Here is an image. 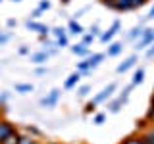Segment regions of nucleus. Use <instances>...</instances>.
<instances>
[{
  "label": "nucleus",
  "mask_w": 154,
  "mask_h": 144,
  "mask_svg": "<svg viewBox=\"0 0 154 144\" xmlns=\"http://www.w3.org/2000/svg\"><path fill=\"white\" fill-rule=\"evenodd\" d=\"M154 42V29L152 27H144L143 35L137 38V42H135V50H144V48H148Z\"/></svg>",
  "instance_id": "f257e3e1"
},
{
  "label": "nucleus",
  "mask_w": 154,
  "mask_h": 144,
  "mask_svg": "<svg viewBox=\"0 0 154 144\" xmlns=\"http://www.w3.org/2000/svg\"><path fill=\"white\" fill-rule=\"evenodd\" d=\"M104 6L114 10V12H131L133 2L131 0H110V2H104Z\"/></svg>",
  "instance_id": "f03ea898"
},
{
  "label": "nucleus",
  "mask_w": 154,
  "mask_h": 144,
  "mask_svg": "<svg viewBox=\"0 0 154 144\" xmlns=\"http://www.w3.org/2000/svg\"><path fill=\"white\" fill-rule=\"evenodd\" d=\"M116 88H118V83H110L108 86H104V88H102L98 94L94 96V98H93V102H94L96 106H98V104H104L106 100H110V96L114 94V90H116Z\"/></svg>",
  "instance_id": "7ed1b4c3"
},
{
  "label": "nucleus",
  "mask_w": 154,
  "mask_h": 144,
  "mask_svg": "<svg viewBox=\"0 0 154 144\" xmlns=\"http://www.w3.org/2000/svg\"><path fill=\"white\" fill-rule=\"evenodd\" d=\"M25 27L29 29V31L38 33V37H48V33H50L48 25H45V23H38L37 19H27V21H25Z\"/></svg>",
  "instance_id": "20e7f679"
},
{
  "label": "nucleus",
  "mask_w": 154,
  "mask_h": 144,
  "mask_svg": "<svg viewBox=\"0 0 154 144\" xmlns=\"http://www.w3.org/2000/svg\"><path fill=\"white\" fill-rule=\"evenodd\" d=\"M119 29H122V21H119V19H116V21L112 23V27H110L108 31H104L102 35H100V42H104V44L112 42V38L119 33Z\"/></svg>",
  "instance_id": "39448f33"
},
{
  "label": "nucleus",
  "mask_w": 154,
  "mask_h": 144,
  "mask_svg": "<svg viewBox=\"0 0 154 144\" xmlns=\"http://www.w3.org/2000/svg\"><path fill=\"white\" fill-rule=\"evenodd\" d=\"M17 131V127L14 123H10L8 119H0V144H2L10 134H14Z\"/></svg>",
  "instance_id": "423d86ee"
},
{
  "label": "nucleus",
  "mask_w": 154,
  "mask_h": 144,
  "mask_svg": "<svg viewBox=\"0 0 154 144\" xmlns=\"http://www.w3.org/2000/svg\"><path fill=\"white\" fill-rule=\"evenodd\" d=\"M60 94H62L60 88H52L50 92H48V96L41 98V106H42V108H54V106L58 104V98H60Z\"/></svg>",
  "instance_id": "0eeeda50"
},
{
  "label": "nucleus",
  "mask_w": 154,
  "mask_h": 144,
  "mask_svg": "<svg viewBox=\"0 0 154 144\" xmlns=\"http://www.w3.org/2000/svg\"><path fill=\"white\" fill-rule=\"evenodd\" d=\"M125 104H127V100L119 98V96H118V98H114V100H106V108H108L110 113H119Z\"/></svg>",
  "instance_id": "6e6552de"
},
{
  "label": "nucleus",
  "mask_w": 154,
  "mask_h": 144,
  "mask_svg": "<svg viewBox=\"0 0 154 144\" xmlns=\"http://www.w3.org/2000/svg\"><path fill=\"white\" fill-rule=\"evenodd\" d=\"M137 62H139V56H137V54H131L125 62H122V64L118 65V69H116V71H118V73H125V71H129L131 67H135V64H137Z\"/></svg>",
  "instance_id": "1a4fd4ad"
},
{
  "label": "nucleus",
  "mask_w": 154,
  "mask_h": 144,
  "mask_svg": "<svg viewBox=\"0 0 154 144\" xmlns=\"http://www.w3.org/2000/svg\"><path fill=\"white\" fill-rule=\"evenodd\" d=\"M106 58L104 52H96V54H89L87 56V64H89V69H96L100 64H102V60Z\"/></svg>",
  "instance_id": "9d476101"
},
{
  "label": "nucleus",
  "mask_w": 154,
  "mask_h": 144,
  "mask_svg": "<svg viewBox=\"0 0 154 144\" xmlns=\"http://www.w3.org/2000/svg\"><path fill=\"white\" fill-rule=\"evenodd\" d=\"M81 77H83V75H81L79 71H73V73H71V75L66 79V83H64V88H66V90H71V88H75Z\"/></svg>",
  "instance_id": "9b49d317"
},
{
  "label": "nucleus",
  "mask_w": 154,
  "mask_h": 144,
  "mask_svg": "<svg viewBox=\"0 0 154 144\" xmlns=\"http://www.w3.org/2000/svg\"><path fill=\"white\" fill-rule=\"evenodd\" d=\"M122 50H123V42H119V40H112V42H108V50H106V56H118V54H122Z\"/></svg>",
  "instance_id": "f8f14e48"
},
{
  "label": "nucleus",
  "mask_w": 154,
  "mask_h": 144,
  "mask_svg": "<svg viewBox=\"0 0 154 144\" xmlns=\"http://www.w3.org/2000/svg\"><path fill=\"white\" fill-rule=\"evenodd\" d=\"M48 52L46 50H41V52H35V54H31V62L35 65H42V64H46L48 62Z\"/></svg>",
  "instance_id": "ddd939ff"
},
{
  "label": "nucleus",
  "mask_w": 154,
  "mask_h": 144,
  "mask_svg": "<svg viewBox=\"0 0 154 144\" xmlns=\"http://www.w3.org/2000/svg\"><path fill=\"white\" fill-rule=\"evenodd\" d=\"M143 31H144V21H141L139 25H135L131 31L127 33V40H135V38H139L143 35Z\"/></svg>",
  "instance_id": "4468645a"
},
{
  "label": "nucleus",
  "mask_w": 154,
  "mask_h": 144,
  "mask_svg": "<svg viewBox=\"0 0 154 144\" xmlns=\"http://www.w3.org/2000/svg\"><path fill=\"white\" fill-rule=\"evenodd\" d=\"M67 33H69V35H83V27H81V23L77 21V19H71V21L67 23Z\"/></svg>",
  "instance_id": "2eb2a0df"
},
{
  "label": "nucleus",
  "mask_w": 154,
  "mask_h": 144,
  "mask_svg": "<svg viewBox=\"0 0 154 144\" xmlns=\"http://www.w3.org/2000/svg\"><path fill=\"white\" fill-rule=\"evenodd\" d=\"M14 90L19 92V94H29V92L35 90V86H33L31 83H16V85H14Z\"/></svg>",
  "instance_id": "dca6fc26"
},
{
  "label": "nucleus",
  "mask_w": 154,
  "mask_h": 144,
  "mask_svg": "<svg viewBox=\"0 0 154 144\" xmlns=\"http://www.w3.org/2000/svg\"><path fill=\"white\" fill-rule=\"evenodd\" d=\"M69 48H71V52H73L75 56H89V54H91L89 46H85L83 42H79V44H73V46H69Z\"/></svg>",
  "instance_id": "f3484780"
},
{
  "label": "nucleus",
  "mask_w": 154,
  "mask_h": 144,
  "mask_svg": "<svg viewBox=\"0 0 154 144\" xmlns=\"http://www.w3.org/2000/svg\"><path fill=\"white\" fill-rule=\"evenodd\" d=\"M19 144H42L37 136H31V134L19 133Z\"/></svg>",
  "instance_id": "a211bd4d"
},
{
  "label": "nucleus",
  "mask_w": 154,
  "mask_h": 144,
  "mask_svg": "<svg viewBox=\"0 0 154 144\" xmlns=\"http://www.w3.org/2000/svg\"><path fill=\"white\" fill-rule=\"evenodd\" d=\"M119 144H144L143 140V136H141V133L139 134H131V136H127V138H123Z\"/></svg>",
  "instance_id": "6ab92c4d"
},
{
  "label": "nucleus",
  "mask_w": 154,
  "mask_h": 144,
  "mask_svg": "<svg viewBox=\"0 0 154 144\" xmlns=\"http://www.w3.org/2000/svg\"><path fill=\"white\" fill-rule=\"evenodd\" d=\"M143 81H144V69H143V67H139V69L133 73V81H131V85H141Z\"/></svg>",
  "instance_id": "aec40b11"
},
{
  "label": "nucleus",
  "mask_w": 154,
  "mask_h": 144,
  "mask_svg": "<svg viewBox=\"0 0 154 144\" xmlns=\"http://www.w3.org/2000/svg\"><path fill=\"white\" fill-rule=\"evenodd\" d=\"M21 133L31 134V136H37V138H41V136H42V133L38 131L37 127H33V125H31V127H29V125H27V127H23V129H21Z\"/></svg>",
  "instance_id": "412c9836"
},
{
  "label": "nucleus",
  "mask_w": 154,
  "mask_h": 144,
  "mask_svg": "<svg viewBox=\"0 0 154 144\" xmlns=\"http://www.w3.org/2000/svg\"><path fill=\"white\" fill-rule=\"evenodd\" d=\"M89 92H91V85H81V86H77V96H79V98L89 96Z\"/></svg>",
  "instance_id": "4be33fe9"
},
{
  "label": "nucleus",
  "mask_w": 154,
  "mask_h": 144,
  "mask_svg": "<svg viewBox=\"0 0 154 144\" xmlns=\"http://www.w3.org/2000/svg\"><path fill=\"white\" fill-rule=\"evenodd\" d=\"M106 121V113H100V112H94L93 113V123L94 125H102Z\"/></svg>",
  "instance_id": "5701e85b"
},
{
  "label": "nucleus",
  "mask_w": 154,
  "mask_h": 144,
  "mask_svg": "<svg viewBox=\"0 0 154 144\" xmlns=\"http://www.w3.org/2000/svg\"><path fill=\"white\" fill-rule=\"evenodd\" d=\"M50 33L54 35V38H60V37L67 35V29H64V27H54V29H50Z\"/></svg>",
  "instance_id": "b1692460"
},
{
  "label": "nucleus",
  "mask_w": 154,
  "mask_h": 144,
  "mask_svg": "<svg viewBox=\"0 0 154 144\" xmlns=\"http://www.w3.org/2000/svg\"><path fill=\"white\" fill-rule=\"evenodd\" d=\"M2 144H19V131H16L14 134H10Z\"/></svg>",
  "instance_id": "393cba45"
},
{
  "label": "nucleus",
  "mask_w": 154,
  "mask_h": 144,
  "mask_svg": "<svg viewBox=\"0 0 154 144\" xmlns=\"http://www.w3.org/2000/svg\"><path fill=\"white\" fill-rule=\"evenodd\" d=\"M66 46H69V38H67V35L56 38V48H66Z\"/></svg>",
  "instance_id": "a878e982"
},
{
  "label": "nucleus",
  "mask_w": 154,
  "mask_h": 144,
  "mask_svg": "<svg viewBox=\"0 0 154 144\" xmlns=\"http://www.w3.org/2000/svg\"><path fill=\"white\" fill-rule=\"evenodd\" d=\"M96 112V104L93 102V100H91V102H87L85 104V108H83V113L85 115H89V113H94Z\"/></svg>",
  "instance_id": "bb28decb"
},
{
  "label": "nucleus",
  "mask_w": 154,
  "mask_h": 144,
  "mask_svg": "<svg viewBox=\"0 0 154 144\" xmlns=\"http://www.w3.org/2000/svg\"><path fill=\"white\" fill-rule=\"evenodd\" d=\"M148 125H150V123H148V119H146V117H143V119H139V121H137V131H139V133H143V131H144V129H146V127H148Z\"/></svg>",
  "instance_id": "cd10ccee"
},
{
  "label": "nucleus",
  "mask_w": 154,
  "mask_h": 144,
  "mask_svg": "<svg viewBox=\"0 0 154 144\" xmlns=\"http://www.w3.org/2000/svg\"><path fill=\"white\" fill-rule=\"evenodd\" d=\"M93 40H94V37L91 35V33H85L83 38H81V42H83L85 46H91V44H93Z\"/></svg>",
  "instance_id": "c85d7f7f"
},
{
  "label": "nucleus",
  "mask_w": 154,
  "mask_h": 144,
  "mask_svg": "<svg viewBox=\"0 0 154 144\" xmlns=\"http://www.w3.org/2000/svg\"><path fill=\"white\" fill-rule=\"evenodd\" d=\"M133 86H135V85H127V86H125V88L122 90V94H119V98L127 100V98H129V94H131V90H133Z\"/></svg>",
  "instance_id": "c756f323"
},
{
  "label": "nucleus",
  "mask_w": 154,
  "mask_h": 144,
  "mask_svg": "<svg viewBox=\"0 0 154 144\" xmlns=\"http://www.w3.org/2000/svg\"><path fill=\"white\" fill-rule=\"evenodd\" d=\"M144 117L148 119V123H150V125H154V104H150V108H148V112H146Z\"/></svg>",
  "instance_id": "7c9ffc66"
},
{
  "label": "nucleus",
  "mask_w": 154,
  "mask_h": 144,
  "mask_svg": "<svg viewBox=\"0 0 154 144\" xmlns=\"http://www.w3.org/2000/svg\"><path fill=\"white\" fill-rule=\"evenodd\" d=\"M89 33H91L93 37H100V35H102V33H100V27H98V23H94V25H91Z\"/></svg>",
  "instance_id": "2f4dec72"
},
{
  "label": "nucleus",
  "mask_w": 154,
  "mask_h": 144,
  "mask_svg": "<svg viewBox=\"0 0 154 144\" xmlns=\"http://www.w3.org/2000/svg\"><path fill=\"white\" fill-rule=\"evenodd\" d=\"M38 8H41L42 12H48V10L52 8V4L48 2V0H41V2H38Z\"/></svg>",
  "instance_id": "473e14b6"
},
{
  "label": "nucleus",
  "mask_w": 154,
  "mask_h": 144,
  "mask_svg": "<svg viewBox=\"0 0 154 144\" xmlns=\"http://www.w3.org/2000/svg\"><path fill=\"white\" fill-rule=\"evenodd\" d=\"M10 38H12V33H2L0 31V44H6Z\"/></svg>",
  "instance_id": "72a5a7b5"
},
{
  "label": "nucleus",
  "mask_w": 154,
  "mask_h": 144,
  "mask_svg": "<svg viewBox=\"0 0 154 144\" xmlns=\"http://www.w3.org/2000/svg\"><path fill=\"white\" fill-rule=\"evenodd\" d=\"M131 2H133V10H139V8H143L148 0H131Z\"/></svg>",
  "instance_id": "f704fd0d"
},
{
  "label": "nucleus",
  "mask_w": 154,
  "mask_h": 144,
  "mask_svg": "<svg viewBox=\"0 0 154 144\" xmlns=\"http://www.w3.org/2000/svg\"><path fill=\"white\" fill-rule=\"evenodd\" d=\"M41 16H42V10H41V8H35V10L31 12V17H29V19H38Z\"/></svg>",
  "instance_id": "c9c22d12"
},
{
  "label": "nucleus",
  "mask_w": 154,
  "mask_h": 144,
  "mask_svg": "<svg viewBox=\"0 0 154 144\" xmlns=\"http://www.w3.org/2000/svg\"><path fill=\"white\" fill-rule=\"evenodd\" d=\"M146 58H154V42L146 48Z\"/></svg>",
  "instance_id": "e433bc0d"
},
{
  "label": "nucleus",
  "mask_w": 154,
  "mask_h": 144,
  "mask_svg": "<svg viewBox=\"0 0 154 144\" xmlns=\"http://www.w3.org/2000/svg\"><path fill=\"white\" fill-rule=\"evenodd\" d=\"M19 54H21V56H27L29 54V46H25V44H23V46H19Z\"/></svg>",
  "instance_id": "4c0bfd02"
},
{
  "label": "nucleus",
  "mask_w": 154,
  "mask_h": 144,
  "mask_svg": "<svg viewBox=\"0 0 154 144\" xmlns=\"http://www.w3.org/2000/svg\"><path fill=\"white\" fill-rule=\"evenodd\" d=\"M35 73H37V75H45V73H48V69H46V67H37Z\"/></svg>",
  "instance_id": "58836bf2"
},
{
  "label": "nucleus",
  "mask_w": 154,
  "mask_h": 144,
  "mask_svg": "<svg viewBox=\"0 0 154 144\" xmlns=\"http://www.w3.org/2000/svg\"><path fill=\"white\" fill-rule=\"evenodd\" d=\"M45 50L48 52V56H56L58 54V48H45Z\"/></svg>",
  "instance_id": "ea45409f"
},
{
  "label": "nucleus",
  "mask_w": 154,
  "mask_h": 144,
  "mask_svg": "<svg viewBox=\"0 0 154 144\" xmlns=\"http://www.w3.org/2000/svg\"><path fill=\"white\" fill-rule=\"evenodd\" d=\"M6 25H8L10 29H12V27H16V25H17V21H16V19H8V21H6Z\"/></svg>",
  "instance_id": "a19ab883"
},
{
  "label": "nucleus",
  "mask_w": 154,
  "mask_h": 144,
  "mask_svg": "<svg viewBox=\"0 0 154 144\" xmlns=\"http://www.w3.org/2000/svg\"><path fill=\"white\" fill-rule=\"evenodd\" d=\"M146 19H154V6L150 8V12H148V16H146Z\"/></svg>",
  "instance_id": "79ce46f5"
},
{
  "label": "nucleus",
  "mask_w": 154,
  "mask_h": 144,
  "mask_svg": "<svg viewBox=\"0 0 154 144\" xmlns=\"http://www.w3.org/2000/svg\"><path fill=\"white\" fill-rule=\"evenodd\" d=\"M69 2H71V0H60V4H62V6H67Z\"/></svg>",
  "instance_id": "37998d69"
},
{
  "label": "nucleus",
  "mask_w": 154,
  "mask_h": 144,
  "mask_svg": "<svg viewBox=\"0 0 154 144\" xmlns=\"http://www.w3.org/2000/svg\"><path fill=\"white\" fill-rule=\"evenodd\" d=\"M48 144H62V142H48Z\"/></svg>",
  "instance_id": "c03bdc74"
},
{
  "label": "nucleus",
  "mask_w": 154,
  "mask_h": 144,
  "mask_svg": "<svg viewBox=\"0 0 154 144\" xmlns=\"http://www.w3.org/2000/svg\"><path fill=\"white\" fill-rule=\"evenodd\" d=\"M100 2H102V4H104V2H110V0H100Z\"/></svg>",
  "instance_id": "a18cd8bd"
},
{
  "label": "nucleus",
  "mask_w": 154,
  "mask_h": 144,
  "mask_svg": "<svg viewBox=\"0 0 154 144\" xmlns=\"http://www.w3.org/2000/svg\"><path fill=\"white\" fill-rule=\"evenodd\" d=\"M150 102H152V104H154V94H152V100H150Z\"/></svg>",
  "instance_id": "49530a36"
},
{
  "label": "nucleus",
  "mask_w": 154,
  "mask_h": 144,
  "mask_svg": "<svg viewBox=\"0 0 154 144\" xmlns=\"http://www.w3.org/2000/svg\"><path fill=\"white\" fill-rule=\"evenodd\" d=\"M14 2H21V0H14Z\"/></svg>",
  "instance_id": "de8ad7c7"
},
{
  "label": "nucleus",
  "mask_w": 154,
  "mask_h": 144,
  "mask_svg": "<svg viewBox=\"0 0 154 144\" xmlns=\"http://www.w3.org/2000/svg\"><path fill=\"white\" fill-rule=\"evenodd\" d=\"M0 2H2V0H0Z\"/></svg>",
  "instance_id": "09e8293b"
}]
</instances>
